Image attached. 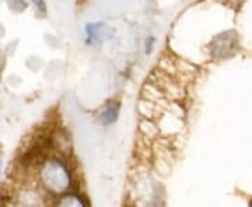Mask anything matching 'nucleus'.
Here are the masks:
<instances>
[{
	"label": "nucleus",
	"mask_w": 252,
	"mask_h": 207,
	"mask_svg": "<svg viewBox=\"0 0 252 207\" xmlns=\"http://www.w3.org/2000/svg\"><path fill=\"white\" fill-rule=\"evenodd\" d=\"M86 31H87V36L90 38V41L95 42V41H98L99 38L102 36V32H104V26H102V23L89 24L87 28H86Z\"/></svg>",
	"instance_id": "nucleus-6"
},
{
	"label": "nucleus",
	"mask_w": 252,
	"mask_h": 207,
	"mask_svg": "<svg viewBox=\"0 0 252 207\" xmlns=\"http://www.w3.org/2000/svg\"><path fill=\"white\" fill-rule=\"evenodd\" d=\"M235 48H237V39L230 32H224L215 38L210 46L212 52L216 58H224L231 55L235 51Z\"/></svg>",
	"instance_id": "nucleus-2"
},
{
	"label": "nucleus",
	"mask_w": 252,
	"mask_h": 207,
	"mask_svg": "<svg viewBox=\"0 0 252 207\" xmlns=\"http://www.w3.org/2000/svg\"><path fill=\"white\" fill-rule=\"evenodd\" d=\"M118 115H119V105L115 104V102H109L101 111V114H99V122L104 126H109V125H112L117 120Z\"/></svg>",
	"instance_id": "nucleus-4"
},
{
	"label": "nucleus",
	"mask_w": 252,
	"mask_h": 207,
	"mask_svg": "<svg viewBox=\"0 0 252 207\" xmlns=\"http://www.w3.org/2000/svg\"><path fill=\"white\" fill-rule=\"evenodd\" d=\"M51 143L56 151L62 154V155H69L72 154V139L67 135V132L64 130H56L55 135L51 139Z\"/></svg>",
	"instance_id": "nucleus-3"
},
{
	"label": "nucleus",
	"mask_w": 252,
	"mask_h": 207,
	"mask_svg": "<svg viewBox=\"0 0 252 207\" xmlns=\"http://www.w3.org/2000/svg\"><path fill=\"white\" fill-rule=\"evenodd\" d=\"M7 3H9L10 9L16 13H20V11L27 9V3L24 0H7Z\"/></svg>",
	"instance_id": "nucleus-7"
},
{
	"label": "nucleus",
	"mask_w": 252,
	"mask_h": 207,
	"mask_svg": "<svg viewBox=\"0 0 252 207\" xmlns=\"http://www.w3.org/2000/svg\"><path fill=\"white\" fill-rule=\"evenodd\" d=\"M58 205L61 206H84L86 202L77 196V195H73V193H64L62 196H59L58 199Z\"/></svg>",
	"instance_id": "nucleus-5"
},
{
	"label": "nucleus",
	"mask_w": 252,
	"mask_h": 207,
	"mask_svg": "<svg viewBox=\"0 0 252 207\" xmlns=\"http://www.w3.org/2000/svg\"><path fill=\"white\" fill-rule=\"evenodd\" d=\"M39 180L44 189L52 196H62L72 186L69 167L58 158H49L39 168Z\"/></svg>",
	"instance_id": "nucleus-1"
}]
</instances>
